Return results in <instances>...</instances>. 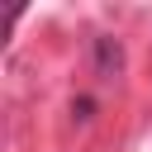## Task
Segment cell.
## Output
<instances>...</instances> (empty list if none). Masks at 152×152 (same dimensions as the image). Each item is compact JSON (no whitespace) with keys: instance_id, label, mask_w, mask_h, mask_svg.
<instances>
[{"instance_id":"cell-1","label":"cell","mask_w":152,"mask_h":152,"mask_svg":"<svg viewBox=\"0 0 152 152\" xmlns=\"http://www.w3.org/2000/svg\"><path fill=\"white\" fill-rule=\"evenodd\" d=\"M90 71H95V81H119L124 76V43L114 38V33H95L90 38Z\"/></svg>"},{"instance_id":"cell-2","label":"cell","mask_w":152,"mask_h":152,"mask_svg":"<svg viewBox=\"0 0 152 152\" xmlns=\"http://www.w3.org/2000/svg\"><path fill=\"white\" fill-rule=\"evenodd\" d=\"M90 114H95V100H90V95H76V100H71V119L90 124Z\"/></svg>"}]
</instances>
